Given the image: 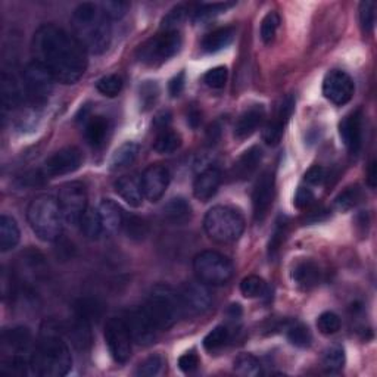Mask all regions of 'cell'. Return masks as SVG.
Listing matches in <instances>:
<instances>
[{
  "instance_id": "obj_17",
  "label": "cell",
  "mask_w": 377,
  "mask_h": 377,
  "mask_svg": "<svg viewBox=\"0 0 377 377\" xmlns=\"http://www.w3.org/2000/svg\"><path fill=\"white\" fill-rule=\"evenodd\" d=\"M83 155L74 146L59 149L45 163V174L48 177H61L71 174L82 167Z\"/></svg>"
},
{
  "instance_id": "obj_41",
  "label": "cell",
  "mask_w": 377,
  "mask_h": 377,
  "mask_svg": "<svg viewBox=\"0 0 377 377\" xmlns=\"http://www.w3.org/2000/svg\"><path fill=\"white\" fill-rule=\"evenodd\" d=\"M241 292L249 300L261 297L267 293V283L260 275H248L241 282Z\"/></svg>"
},
{
  "instance_id": "obj_45",
  "label": "cell",
  "mask_w": 377,
  "mask_h": 377,
  "mask_svg": "<svg viewBox=\"0 0 377 377\" xmlns=\"http://www.w3.org/2000/svg\"><path fill=\"white\" fill-rule=\"evenodd\" d=\"M288 339L296 348H308L312 342V336L308 327L302 324H295L288 329Z\"/></svg>"
},
{
  "instance_id": "obj_15",
  "label": "cell",
  "mask_w": 377,
  "mask_h": 377,
  "mask_svg": "<svg viewBox=\"0 0 377 377\" xmlns=\"http://www.w3.org/2000/svg\"><path fill=\"white\" fill-rule=\"evenodd\" d=\"M275 193V178L273 171H264L253 186L252 192V207L256 222H263L267 217Z\"/></svg>"
},
{
  "instance_id": "obj_1",
  "label": "cell",
  "mask_w": 377,
  "mask_h": 377,
  "mask_svg": "<svg viewBox=\"0 0 377 377\" xmlns=\"http://www.w3.org/2000/svg\"><path fill=\"white\" fill-rule=\"evenodd\" d=\"M31 50L34 61L43 64L62 84H74L87 70V50L64 28L46 24L34 33Z\"/></svg>"
},
{
  "instance_id": "obj_57",
  "label": "cell",
  "mask_w": 377,
  "mask_h": 377,
  "mask_svg": "<svg viewBox=\"0 0 377 377\" xmlns=\"http://www.w3.org/2000/svg\"><path fill=\"white\" fill-rule=\"evenodd\" d=\"M170 94L173 97H177V96H180L182 92L185 90V72H180V74H177L173 80L170 82Z\"/></svg>"
},
{
  "instance_id": "obj_37",
  "label": "cell",
  "mask_w": 377,
  "mask_h": 377,
  "mask_svg": "<svg viewBox=\"0 0 377 377\" xmlns=\"http://www.w3.org/2000/svg\"><path fill=\"white\" fill-rule=\"evenodd\" d=\"M123 230L131 241H143L149 234V224L145 218L138 215H124Z\"/></svg>"
},
{
  "instance_id": "obj_14",
  "label": "cell",
  "mask_w": 377,
  "mask_h": 377,
  "mask_svg": "<svg viewBox=\"0 0 377 377\" xmlns=\"http://www.w3.org/2000/svg\"><path fill=\"white\" fill-rule=\"evenodd\" d=\"M124 322L127 324L133 342H136L137 345L148 346L156 341L158 332L160 330L152 323L143 307L129 311L124 317Z\"/></svg>"
},
{
  "instance_id": "obj_32",
  "label": "cell",
  "mask_w": 377,
  "mask_h": 377,
  "mask_svg": "<svg viewBox=\"0 0 377 377\" xmlns=\"http://www.w3.org/2000/svg\"><path fill=\"white\" fill-rule=\"evenodd\" d=\"M19 239H21V233L13 218L8 215L0 217V251H12L19 244Z\"/></svg>"
},
{
  "instance_id": "obj_9",
  "label": "cell",
  "mask_w": 377,
  "mask_h": 377,
  "mask_svg": "<svg viewBox=\"0 0 377 377\" xmlns=\"http://www.w3.org/2000/svg\"><path fill=\"white\" fill-rule=\"evenodd\" d=\"M53 74L40 62L33 61L23 71V87L33 106L45 105L55 87Z\"/></svg>"
},
{
  "instance_id": "obj_4",
  "label": "cell",
  "mask_w": 377,
  "mask_h": 377,
  "mask_svg": "<svg viewBox=\"0 0 377 377\" xmlns=\"http://www.w3.org/2000/svg\"><path fill=\"white\" fill-rule=\"evenodd\" d=\"M27 218L31 230L43 242H55L62 233V214L58 200L50 195L35 197L30 204Z\"/></svg>"
},
{
  "instance_id": "obj_55",
  "label": "cell",
  "mask_w": 377,
  "mask_h": 377,
  "mask_svg": "<svg viewBox=\"0 0 377 377\" xmlns=\"http://www.w3.org/2000/svg\"><path fill=\"white\" fill-rule=\"evenodd\" d=\"M304 180L311 186H319L326 180V170L320 165H312L304 175Z\"/></svg>"
},
{
  "instance_id": "obj_56",
  "label": "cell",
  "mask_w": 377,
  "mask_h": 377,
  "mask_svg": "<svg viewBox=\"0 0 377 377\" xmlns=\"http://www.w3.org/2000/svg\"><path fill=\"white\" fill-rule=\"evenodd\" d=\"M314 201V193L311 189L305 187V186H301L300 189H297L296 195H295V205L296 208L300 209H304L307 207H310Z\"/></svg>"
},
{
  "instance_id": "obj_16",
  "label": "cell",
  "mask_w": 377,
  "mask_h": 377,
  "mask_svg": "<svg viewBox=\"0 0 377 377\" xmlns=\"http://www.w3.org/2000/svg\"><path fill=\"white\" fill-rule=\"evenodd\" d=\"M33 346V337L31 332L27 327H15L5 330L2 334V344L0 349L5 359H16V356H23V359H30L34 352Z\"/></svg>"
},
{
  "instance_id": "obj_11",
  "label": "cell",
  "mask_w": 377,
  "mask_h": 377,
  "mask_svg": "<svg viewBox=\"0 0 377 377\" xmlns=\"http://www.w3.org/2000/svg\"><path fill=\"white\" fill-rule=\"evenodd\" d=\"M105 342L108 345L112 359L116 363L124 364L129 361L130 355H131L133 339H131L124 319H116V317H112V319L106 322Z\"/></svg>"
},
{
  "instance_id": "obj_52",
  "label": "cell",
  "mask_w": 377,
  "mask_h": 377,
  "mask_svg": "<svg viewBox=\"0 0 377 377\" xmlns=\"http://www.w3.org/2000/svg\"><path fill=\"white\" fill-rule=\"evenodd\" d=\"M227 75L229 72L226 67H215L204 75V82L211 89H223L227 83Z\"/></svg>"
},
{
  "instance_id": "obj_24",
  "label": "cell",
  "mask_w": 377,
  "mask_h": 377,
  "mask_svg": "<svg viewBox=\"0 0 377 377\" xmlns=\"http://www.w3.org/2000/svg\"><path fill=\"white\" fill-rule=\"evenodd\" d=\"M292 280L302 290H311L322 280L320 267L311 260L296 263L292 270Z\"/></svg>"
},
{
  "instance_id": "obj_34",
  "label": "cell",
  "mask_w": 377,
  "mask_h": 377,
  "mask_svg": "<svg viewBox=\"0 0 377 377\" xmlns=\"http://www.w3.org/2000/svg\"><path fill=\"white\" fill-rule=\"evenodd\" d=\"M78 226H80L82 234L89 241H96L104 234L101 217H99L97 209L87 208L83 217L80 218V222H78Z\"/></svg>"
},
{
  "instance_id": "obj_28",
  "label": "cell",
  "mask_w": 377,
  "mask_h": 377,
  "mask_svg": "<svg viewBox=\"0 0 377 377\" xmlns=\"http://www.w3.org/2000/svg\"><path fill=\"white\" fill-rule=\"evenodd\" d=\"M92 324L86 320L74 317L72 323L64 327V333L68 336V339L78 351H86L92 346Z\"/></svg>"
},
{
  "instance_id": "obj_36",
  "label": "cell",
  "mask_w": 377,
  "mask_h": 377,
  "mask_svg": "<svg viewBox=\"0 0 377 377\" xmlns=\"http://www.w3.org/2000/svg\"><path fill=\"white\" fill-rule=\"evenodd\" d=\"M180 146H182V136L170 129L158 133L153 142V151L161 155L174 153Z\"/></svg>"
},
{
  "instance_id": "obj_12",
  "label": "cell",
  "mask_w": 377,
  "mask_h": 377,
  "mask_svg": "<svg viewBox=\"0 0 377 377\" xmlns=\"http://www.w3.org/2000/svg\"><path fill=\"white\" fill-rule=\"evenodd\" d=\"M354 80L342 70H332L323 80V94L333 105L342 106L348 104L354 96Z\"/></svg>"
},
{
  "instance_id": "obj_20",
  "label": "cell",
  "mask_w": 377,
  "mask_h": 377,
  "mask_svg": "<svg viewBox=\"0 0 377 377\" xmlns=\"http://www.w3.org/2000/svg\"><path fill=\"white\" fill-rule=\"evenodd\" d=\"M339 134L349 152L356 153L363 145V114L355 111L346 115L339 124Z\"/></svg>"
},
{
  "instance_id": "obj_19",
  "label": "cell",
  "mask_w": 377,
  "mask_h": 377,
  "mask_svg": "<svg viewBox=\"0 0 377 377\" xmlns=\"http://www.w3.org/2000/svg\"><path fill=\"white\" fill-rule=\"evenodd\" d=\"M293 109H295L293 96H286L280 102L279 108H277L274 118L273 120H270V123L266 126V129L263 131V138L267 145L275 146V145L280 143L285 129H286V124L289 121V118L292 116Z\"/></svg>"
},
{
  "instance_id": "obj_26",
  "label": "cell",
  "mask_w": 377,
  "mask_h": 377,
  "mask_svg": "<svg viewBox=\"0 0 377 377\" xmlns=\"http://www.w3.org/2000/svg\"><path fill=\"white\" fill-rule=\"evenodd\" d=\"M263 160V151L258 146H252L248 149L239 160H237L233 165V175L237 180H246V178L252 177L255 171L260 167Z\"/></svg>"
},
{
  "instance_id": "obj_51",
  "label": "cell",
  "mask_w": 377,
  "mask_h": 377,
  "mask_svg": "<svg viewBox=\"0 0 377 377\" xmlns=\"http://www.w3.org/2000/svg\"><path fill=\"white\" fill-rule=\"evenodd\" d=\"M164 366V360L161 355H152L149 359H146L141 366H138L136 374L143 376V377H153L161 373Z\"/></svg>"
},
{
  "instance_id": "obj_46",
  "label": "cell",
  "mask_w": 377,
  "mask_h": 377,
  "mask_svg": "<svg viewBox=\"0 0 377 377\" xmlns=\"http://www.w3.org/2000/svg\"><path fill=\"white\" fill-rule=\"evenodd\" d=\"M187 18V9L185 6H177L171 9L163 19L161 23V31H178L185 19Z\"/></svg>"
},
{
  "instance_id": "obj_23",
  "label": "cell",
  "mask_w": 377,
  "mask_h": 377,
  "mask_svg": "<svg viewBox=\"0 0 377 377\" xmlns=\"http://www.w3.org/2000/svg\"><path fill=\"white\" fill-rule=\"evenodd\" d=\"M266 118V109L263 105H253L249 109H246L239 120L234 124V137L237 141H245V138L251 137L258 127H260Z\"/></svg>"
},
{
  "instance_id": "obj_53",
  "label": "cell",
  "mask_w": 377,
  "mask_h": 377,
  "mask_svg": "<svg viewBox=\"0 0 377 377\" xmlns=\"http://www.w3.org/2000/svg\"><path fill=\"white\" fill-rule=\"evenodd\" d=\"M233 6V4H212V5H200L193 12L195 21H204V19H209L214 15L224 12L227 8Z\"/></svg>"
},
{
  "instance_id": "obj_6",
  "label": "cell",
  "mask_w": 377,
  "mask_h": 377,
  "mask_svg": "<svg viewBox=\"0 0 377 377\" xmlns=\"http://www.w3.org/2000/svg\"><path fill=\"white\" fill-rule=\"evenodd\" d=\"M204 227L211 241L220 245H227L236 242L242 236L245 230V220L239 211L218 205L207 212Z\"/></svg>"
},
{
  "instance_id": "obj_10",
  "label": "cell",
  "mask_w": 377,
  "mask_h": 377,
  "mask_svg": "<svg viewBox=\"0 0 377 377\" xmlns=\"http://www.w3.org/2000/svg\"><path fill=\"white\" fill-rule=\"evenodd\" d=\"M58 205L65 223L78 224L87 209V190L84 185L80 182L64 185L58 195Z\"/></svg>"
},
{
  "instance_id": "obj_50",
  "label": "cell",
  "mask_w": 377,
  "mask_h": 377,
  "mask_svg": "<svg viewBox=\"0 0 377 377\" xmlns=\"http://www.w3.org/2000/svg\"><path fill=\"white\" fill-rule=\"evenodd\" d=\"M158 96H160V89H158V84L155 82H146L141 86V94H138V99H141V108L143 111H149L155 102Z\"/></svg>"
},
{
  "instance_id": "obj_60",
  "label": "cell",
  "mask_w": 377,
  "mask_h": 377,
  "mask_svg": "<svg viewBox=\"0 0 377 377\" xmlns=\"http://www.w3.org/2000/svg\"><path fill=\"white\" fill-rule=\"evenodd\" d=\"M376 182H377V165L376 161H371L367 170V185L374 189L376 187Z\"/></svg>"
},
{
  "instance_id": "obj_59",
  "label": "cell",
  "mask_w": 377,
  "mask_h": 377,
  "mask_svg": "<svg viewBox=\"0 0 377 377\" xmlns=\"http://www.w3.org/2000/svg\"><path fill=\"white\" fill-rule=\"evenodd\" d=\"M171 123V114L170 112H161V114H158L156 118L153 120V126L163 131V130H167L168 126Z\"/></svg>"
},
{
  "instance_id": "obj_47",
  "label": "cell",
  "mask_w": 377,
  "mask_h": 377,
  "mask_svg": "<svg viewBox=\"0 0 377 377\" xmlns=\"http://www.w3.org/2000/svg\"><path fill=\"white\" fill-rule=\"evenodd\" d=\"M99 8L102 9V12L105 13L109 21H116V19H121L126 16L130 4L123 2V0H106V2H102L99 5Z\"/></svg>"
},
{
  "instance_id": "obj_2",
  "label": "cell",
  "mask_w": 377,
  "mask_h": 377,
  "mask_svg": "<svg viewBox=\"0 0 377 377\" xmlns=\"http://www.w3.org/2000/svg\"><path fill=\"white\" fill-rule=\"evenodd\" d=\"M64 327L50 320L45 322L30 361V368L35 376L62 377L72 368V356L68 345L62 339Z\"/></svg>"
},
{
  "instance_id": "obj_31",
  "label": "cell",
  "mask_w": 377,
  "mask_h": 377,
  "mask_svg": "<svg viewBox=\"0 0 377 377\" xmlns=\"http://www.w3.org/2000/svg\"><path fill=\"white\" fill-rule=\"evenodd\" d=\"M234 38L233 27H223L211 31L202 40V50L205 53H217L229 48Z\"/></svg>"
},
{
  "instance_id": "obj_43",
  "label": "cell",
  "mask_w": 377,
  "mask_h": 377,
  "mask_svg": "<svg viewBox=\"0 0 377 377\" xmlns=\"http://www.w3.org/2000/svg\"><path fill=\"white\" fill-rule=\"evenodd\" d=\"M279 26H280V16H279V13L268 12L263 18L261 28H260V35H261V40L266 45H270L274 40L275 33H277V30H279Z\"/></svg>"
},
{
  "instance_id": "obj_42",
  "label": "cell",
  "mask_w": 377,
  "mask_h": 377,
  "mask_svg": "<svg viewBox=\"0 0 377 377\" xmlns=\"http://www.w3.org/2000/svg\"><path fill=\"white\" fill-rule=\"evenodd\" d=\"M96 89L106 97H115L123 90V78L118 74L105 75L97 82Z\"/></svg>"
},
{
  "instance_id": "obj_13",
  "label": "cell",
  "mask_w": 377,
  "mask_h": 377,
  "mask_svg": "<svg viewBox=\"0 0 377 377\" xmlns=\"http://www.w3.org/2000/svg\"><path fill=\"white\" fill-rule=\"evenodd\" d=\"M178 296H180L183 312H189L192 315L204 314L212 305V293L208 285L200 280L185 283L178 292Z\"/></svg>"
},
{
  "instance_id": "obj_5",
  "label": "cell",
  "mask_w": 377,
  "mask_h": 377,
  "mask_svg": "<svg viewBox=\"0 0 377 377\" xmlns=\"http://www.w3.org/2000/svg\"><path fill=\"white\" fill-rule=\"evenodd\" d=\"M143 310L160 332L171 329L183 314L178 292L167 285H158L152 289Z\"/></svg>"
},
{
  "instance_id": "obj_49",
  "label": "cell",
  "mask_w": 377,
  "mask_h": 377,
  "mask_svg": "<svg viewBox=\"0 0 377 377\" xmlns=\"http://www.w3.org/2000/svg\"><path fill=\"white\" fill-rule=\"evenodd\" d=\"M376 24V4L361 2L360 4V26L364 34H371Z\"/></svg>"
},
{
  "instance_id": "obj_3",
  "label": "cell",
  "mask_w": 377,
  "mask_h": 377,
  "mask_svg": "<svg viewBox=\"0 0 377 377\" xmlns=\"http://www.w3.org/2000/svg\"><path fill=\"white\" fill-rule=\"evenodd\" d=\"M72 30L84 49L93 55H102L112 42V26L99 5L82 4L72 12Z\"/></svg>"
},
{
  "instance_id": "obj_8",
  "label": "cell",
  "mask_w": 377,
  "mask_h": 377,
  "mask_svg": "<svg viewBox=\"0 0 377 377\" xmlns=\"http://www.w3.org/2000/svg\"><path fill=\"white\" fill-rule=\"evenodd\" d=\"M182 49V35L178 31H161L138 48V61L148 67H160Z\"/></svg>"
},
{
  "instance_id": "obj_29",
  "label": "cell",
  "mask_w": 377,
  "mask_h": 377,
  "mask_svg": "<svg viewBox=\"0 0 377 377\" xmlns=\"http://www.w3.org/2000/svg\"><path fill=\"white\" fill-rule=\"evenodd\" d=\"M105 305L96 297H80L74 304V317L86 320L90 324L97 323L104 317Z\"/></svg>"
},
{
  "instance_id": "obj_35",
  "label": "cell",
  "mask_w": 377,
  "mask_h": 377,
  "mask_svg": "<svg viewBox=\"0 0 377 377\" xmlns=\"http://www.w3.org/2000/svg\"><path fill=\"white\" fill-rule=\"evenodd\" d=\"M23 92L19 84L16 83V78L12 74L4 71L2 74V101L5 109H13L19 105L23 99Z\"/></svg>"
},
{
  "instance_id": "obj_33",
  "label": "cell",
  "mask_w": 377,
  "mask_h": 377,
  "mask_svg": "<svg viewBox=\"0 0 377 377\" xmlns=\"http://www.w3.org/2000/svg\"><path fill=\"white\" fill-rule=\"evenodd\" d=\"M137 155H138V145L134 142H126L114 152L109 163V168L112 171L129 168L136 161Z\"/></svg>"
},
{
  "instance_id": "obj_22",
  "label": "cell",
  "mask_w": 377,
  "mask_h": 377,
  "mask_svg": "<svg viewBox=\"0 0 377 377\" xmlns=\"http://www.w3.org/2000/svg\"><path fill=\"white\" fill-rule=\"evenodd\" d=\"M114 187L118 196H120L123 201H126V204H129L130 207L138 208L142 205L145 195L142 189L141 177H137L136 174L123 175L115 182Z\"/></svg>"
},
{
  "instance_id": "obj_25",
  "label": "cell",
  "mask_w": 377,
  "mask_h": 377,
  "mask_svg": "<svg viewBox=\"0 0 377 377\" xmlns=\"http://www.w3.org/2000/svg\"><path fill=\"white\" fill-rule=\"evenodd\" d=\"M99 217H101V223L104 229V234H115L118 230L123 229L124 222V212L121 207L112 200H104L99 204Z\"/></svg>"
},
{
  "instance_id": "obj_61",
  "label": "cell",
  "mask_w": 377,
  "mask_h": 377,
  "mask_svg": "<svg viewBox=\"0 0 377 377\" xmlns=\"http://www.w3.org/2000/svg\"><path fill=\"white\" fill-rule=\"evenodd\" d=\"M187 123H189L193 129H196L197 126L201 124V112L197 111L196 108H190V111H189V114H187Z\"/></svg>"
},
{
  "instance_id": "obj_7",
  "label": "cell",
  "mask_w": 377,
  "mask_h": 377,
  "mask_svg": "<svg viewBox=\"0 0 377 377\" xmlns=\"http://www.w3.org/2000/svg\"><path fill=\"white\" fill-rule=\"evenodd\" d=\"M193 271L196 279L208 286L227 285L234 273L233 263L217 251H204L193 260Z\"/></svg>"
},
{
  "instance_id": "obj_21",
  "label": "cell",
  "mask_w": 377,
  "mask_h": 377,
  "mask_svg": "<svg viewBox=\"0 0 377 377\" xmlns=\"http://www.w3.org/2000/svg\"><path fill=\"white\" fill-rule=\"evenodd\" d=\"M222 185V173L215 167L205 168L202 173L197 174L193 183V195L197 201L208 202L218 192Z\"/></svg>"
},
{
  "instance_id": "obj_58",
  "label": "cell",
  "mask_w": 377,
  "mask_h": 377,
  "mask_svg": "<svg viewBox=\"0 0 377 377\" xmlns=\"http://www.w3.org/2000/svg\"><path fill=\"white\" fill-rule=\"evenodd\" d=\"M283 236H285V231L282 227H277L273 237H271V241H270V248H268V253H270V258L275 255V252L279 251L280 245H282V241H283Z\"/></svg>"
},
{
  "instance_id": "obj_40",
  "label": "cell",
  "mask_w": 377,
  "mask_h": 377,
  "mask_svg": "<svg viewBox=\"0 0 377 377\" xmlns=\"http://www.w3.org/2000/svg\"><path fill=\"white\" fill-rule=\"evenodd\" d=\"M233 366L234 371L244 377H256L263 373L260 361L251 354H241L239 356H236Z\"/></svg>"
},
{
  "instance_id": "obj_38",
  "label": "cell",
  "mask_w": 377,
  "mask_h": 377,
  "mask_svg": "<svg viewBox=\"0 0 377 377\" xmlns=\"http://www.w3.org/2000/svg\"><path fill=\"white\" fill-rule=\"evenodd\" d=\"M230 341V330L227 326H217L215 329H212L204 339V348L211 352L215 354L218 351H222Z\"/></svg>"
},
{
  "instance_id": "obj_44",
  "label": "cell",
  "mask_w": 377,
  "mask_h": 377,
  "mask_svg": "<svg viewBox=\"0 0 377 377\" xmlns=\"http://www.w3.org/2000/svg\"><path fill=\"white\" fill-rule=\"evenodd\" d=\"M345 364V351L342 346H332L324 352L323 366L327 371H339Z\"/></svg>"
},
{
  "instance_id": "obj_27",
  "label": "cell",
  "mask_w": 377,
  "mask_h": 377,
  "mask_svg": "<svg viewBox=\"0 0 377 377\" xmlns=\"http://www.w3.org/2000/svg\"><path fill=\"white\" fill-rule=\"evenodd\" d=\"M111 130V123L104 115H93L86 120L84 134L86 141L93 148H101L106 142L108 133Z\"/></svg>"
},
{
  "instance_id": "obj_30",
  "label": "cell",
  "mask_w": 377,
  "mask_h": 377,
  "mask_svg": "<svg viewBox=\"0 0 377 377\" xmlns=\"http://www.w3.org/2000/svg\"><path fill=\"white\" fill-rule=\"evenodd\" d=\"M163 215L168 223L175 224V226H182V224H186L192 218V207L185 200V197L177 196L165 204L163 209Z\"/></svg>"
},
{
  "instance_id": "obj_39",
  "label": "cell",
  "mask_w": 377,
  "mask_h": 377,
  "mask_svg": "<svg viewBox=\"0 0 377 377\" xmlns=\"http://www.w3.org/2000/svg\"><path fill=\"white\" fill-rule=\"evenodd\" d=\"M363 201V190L359 186H349L336 196L334 208L342 212L355 208Z\"/></svg>"
},
{
  "instance_id": "obj_54",
  "label": "cell",
  "mask_w": 377,
  "mask_h": 377,
  "mask_svg": "<svg viewBox=\"0 0 377 377\" xmlns=\"http://www.w3.org/2000/svg\"><path fill=\"white\" fill-rule=\"evenodd\" d=\"M197 367H200V359H197V355L193 352H186L178 359V368L186 374L196 371Z\"/></svg>"
},
{
  "instance_id": "obj_18",
  "label": "cell",
  "mask_w": 377,
  "mask_h": 377,
  "mask_svg": "<svg viewBox=\"0 0 377 377\" xmlns=\"http://www.w3.org/2000/svg\"><path fill=\"white\" fill-rule=\"evenodd\" d=\"M170 171L160 164L149 165L142 177V189L148 201L158 202L165 195L170 185Z\"/></svg>"
},
{
  "instance_id": "obj_48",
  "label": "cell",
  "mask_w": 377,
  "mask_h": 377,
  "mask_svg": "<svg viewBox=\"0 0 377 377\" xmlns=\"http://www.w3.org/2000/svg\"><path fill=\"white\" fill-rule=\"evenodd\" d=\"M317 329H319V332L322 334H326V336H330V334H334L339 332L341 329V319L339 315L332 312V311H327V312H323L319 319H317Z\"/></svg>"
}]
</instances>
